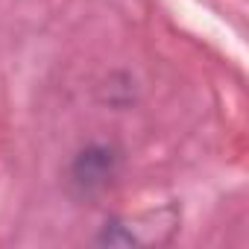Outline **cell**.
<instances>
[{"label":"cell","instance_id":"1","mask_svg":"<svg viewBox=\"0 0 249 249\" xmlns=\"http://www.w3.org/2000/svg\"><path fill=\"white\" fill-rule=\"evenodd\" d=\"M114 176V153L108 147H88L73 161V185L82 194L103 191Z\"/></svg>","mask_w":249,"mask_h":249}]
</instances>
